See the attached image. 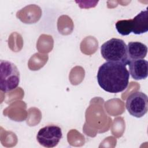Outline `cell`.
Listing matches in <instances>:
<instances>
[{"label":"cell","mask_w":148,"mask_h":148,"mask_svg":"<svg viewBox=\"0 0 148 148\" xmlns=\"http://www.w3.org/2000/svg\"><path fill=\"white\" fill-rule=\"evenodd\" d=\"M130 73L123 64L106 61L98 69L97 79L99 86L105 91L119 93L128 86Z\"/></svg>","instance_id":"6da1fadb"},{"label":"cell","mask_w":148,"mask_h":148,"mask_svg":"<svg viewBox=\"0 0 148 148\" xmlns=\"http://www.w3.org/2000/svg\"><path fill=\"white\" fill-rule=\"evenodd\" d=\"M101 54L109 62H119L126 66L130 61L127 46L120 39L112 38L103 43L101 46Z\"/></svg>","instance_id":"7a4b0ae2"},{"label":"cell","mask_w":148,"mask_h":148,"mask_svg":"<svg viewBox=\"0 0 148 148\" xmlns=\"http://www.w3.org/2000/svg\"><path fill=\"white\" fill-rule=\"evenodd\" d=\"M20 72L16 65L6 60H0V89L9 92L18 86Z\"/></svg>","instance_id":"3957f363"},{"label":"cell","mask_w":148,"mask_h":148,"mask_svg":"<svg viewBox=\"0 0 148 148\" xmlns=\"http://www.w3.org/2000/svg\"><path fill=\"white\" fill-rule=\"evenodd\" d=\"M125 106L131 116L142 117L147 112L148 97L146 94L140 91L133 92L128 97Z\"/></svg>","instance_id":"277c9868"},{"label":"cell","mask_w":148,"mask_h":148,"mask_svg":"<svg viewBox=\"0 0 148 148\" xmlns=\"http://www.w3.org/2000/svg\"><path fill=\"white\" fill-rule=\"evenodd\" d=\"M62 137L61 128L56 125H48L39 130L36 139L38 143L45 147L56 146Z\"/></svg>","instance_id":"5b68a950"},{"label":"cell","mask_w":148,"mask_h":148,"mask_svg":"<svg viewBox=\"0 0 148 148\" xmlns=\"http://www.w3.org/2000/svg\"><path fill=\"white\" fill-rule=\"evenodd\" d=\"M130 74L136 80L145 79L148 75V62L144 59L132 60L128 64Z\"/></svg>","instance_id":"8992f818"},{"label":"cell","mask_w":148,"mask_h":148,"mask_svg":"<svg viewBox=\"0 0 148 148\" xmlns=\"http://www.w3.org/2000/svg\"><path fill=\"white\" fill-rule=\"evenodd\" d=\"M132 32L135 35H140L148 31L147 9L141 11L134 18L131 19Z\"/></svg>","instance_id":"52a82bcc"},{"label":"cell","mask_w":148,"mask_h":148,"mask_svg":"<svg viewBox=\"0 0 148 148\" xmlns=\"http://www.w3.org/2000/svg\"><path fill=\"white\" fill-rule=\"evenodd\" d=\"M128 54L131 60L143 59L147 53V47L139 42H130L128 43Z\"/></svg>","instance_id":"ba28073f"},{"label":"cell","mask_w":148,"mask_h":148,"mask_svg":"<svg viewBox=\"0 0 148 148\" xmlns=\"http://www.w3.org/2000/svg\"><path fill=\"white\" fill-rule=\"evenodd\" d=\"M115 27L119 34L123 36L128 35L132 32L131 19L119 20L116 23Z\"/></svg>","instance_id":"9c48e42d"}]
</instances>
